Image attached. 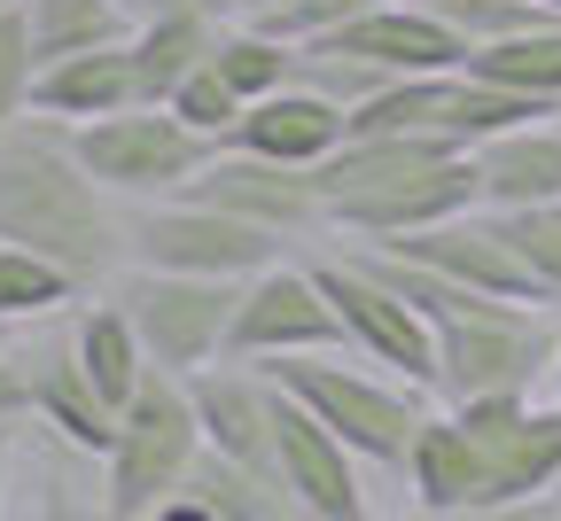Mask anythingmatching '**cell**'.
I'll list each match as a JSON object with an SVG mask.
<instances>
[{"mask_svg": "<svg viewBox=\"0 0 561 521\" xmlns=\"http://www.w3.org/2000/svg\"><path fill=\"white\" fill-rule=\"evenodd\" d=\"M0 242L47 257L87 296L125 273V202L79 164L70 125L24 117L0 132Z\"/></svg>", "mask_w": 561, "mask_h": 521, "instance_id": "6da1fadb", "label": "cell"}, {"mask_svg": "<svg viewBox=\"0 0 561 521\" xmlns=\"http://www.w3.org/2000/svg\"><path fill=\"white\" fill-rule=\"evenodd\" d=\"M430 343H437V374H430V397L437 405L507 397V390H538L546 397V366H553V343H561V312L460 288L453 304L430 320Z\"/></svg>", "mask_w": 561, "mask_h": 521, "instance_id": "7a4b0ae2", "label": "cell"}, {"mask_svg": "<svg viewBox=\"0 0 561 521\" xmlns=\"http://www.w3.org/2000/svg\"><path fill=\"white\" fill-rule=\"evenodd\" d=\"M280 382V397H297L343 452H359L375 475H398L405 443H413V420L430 413V390H413L382 366L351 358V350H320V358H280L265 366Z\"/></svg>", "mask_w": 561, "mask_h": 521, "instance_id": "3957f363", "label": "cell"}, {"mask_svg": "<svg viewBox=\"0 0 561 521\" xmlns=\"http://www.w3.org/2000/svg\"><path fill=\"white\" fill-rule=\"evenodd\" d=\"M203 460V428H195V397L180 374H157L133 390V405L117 413L110 428V452L94 460L102 490H94V513L102 521H140L149 506L180 498L187 490V467Z\"/></svg>", "mask_w": 561, "mask_h": 521, "instance_id": "277c9868", "label": "cell"}, {"mask_svg": "<svg viewBox=\"0 0 561 521\" xmlns=\"http://www.w3.org/2000/svg\"><path fill=\"white\" fill-rule=\"evenodd\" d=\"M305 257H312V280H320L328 312L343 327V350L367 358V366H382V374H398V382H413V390H430V374H437L430 320H421L405 296L375 273V257L351 250V242H320Z\"/></svg>", "mask_w": 561, "mask_h": 521, "instance_id": "5b68a950", "label": "cell"}, {"mask_svg": "<svg viewBox=\"0 0 561 521\" xmlns=\"http://www.w3.org/2000/svg\"><path fill=\"white\" fill-rule=\"evenodd\" d=\"M280 257H297L289 242H273L242 218L210 210L195 195H164V202H133L125 210V265L140 273H187V280H250Z\"/></svg>", "mask_w": 561, "mask_h": 521, "instance_id": "8992f818", "label": "cell"}, {"mask_svg": "<svg viewBox=\"0 0 561 521\" xmlns=\"http://www.w3.org/2000/svg\"><path fill=\"white\" fill-rule=\"evenodd\" d=\"M70 148L79 164L133 210V202H164V195H187V180L219 157L203 132H187L164 102H133L117 117H94V125H70Z\"/></svg>", "mask_w": 561, "mask_h": 521, "instance_id": "52a82bcc", "label": "cell"}, {"mask_svg": "<svg viewBox=\"0 0 561 521\" xmlns=\"http://www.w3.org/2000/svg\"><path fill=\"white\" fill-rule=\"evenodd\" d=\"M110 296L125 304L140 350H149L157 374H203V366L227 358V327H234V296L242 280H187V273H140L125 265L110 280Z\"/></svg>", "mask_w": 561, "mask_h": 521, "instance_id": "ba28073f", "label": "cell"}, {"mask_svg": "<svg viewBox=\"0 0 561 521\" xmlns=\"http://www.w3.org/2000/svg\"><path fill=\"white\" fill-rule=\"evenodd\" d=\"M320 350H343V327L328 312V296L312 280V257H280L265 273L242 280L234 296V327H227V358L242 366H280V358H320Z\"/></svg>", "mask_w": 561, "mask_h": 521, "instance_id": "9c48e42d", "label": "cell"}, {"mask_svg": "<svg viewBox=\"0 0 561 521\" xmlns=\"http://www.w3.org/2000/svg\"><path fill=\"white\" fill-rule=\"evenodd\" d=\"M195 202L242 218V227L289 242V250H312L328 242V202H320V172H297V164H265V157H242V148H219L195 180H187Z\"/></svg>", "mask_w": 561, "mask_h": 521, "instance_id": "30bf717a", "label": "cell"}, {"mask_svg": "<svg viewBox=\"0 0 561 521\" xmlns=\"http://www.w3.org/2000/svg\"><path fill=\"white\" fill-rule=\"evenodd\" d=\"M367 475L375 467L359 452H343V443L297 397H280V382H273V483H280L297 521H375Z\"/></svg>", "mask_w": 561, "mask_h": 521, "instance_id": "8fae6325", "label": "cell"}, {"mask_svg": "<svg viewBox=\"0 0 561 521\" xmlns=\"http://www.w3.org/2000/svg\"><path fill=\"white\" fill-rule=\"evenodd\" d=\"M460 210H483L476 195V164L453 157V164H421V172H398V180H375V187H351V195H328V242H359V250H382V242H405L421 227H445Z\"/></svg>", "mask_w": 561, "mask_h": 521, "instance_id": "7c38bea8", "label": "cell"}, {"mask_svg": "<svg viewBox=\"0 0 561 521\" xmlns=\"http://www.w3.org/2000/svg\"><path fill=\"white\" fill-rule=\"evenodd\" d=\"M16 374H24V428H32V436H47L55 452H70V460H102V452H110L117 413H110V405L94 397V382L79 374L62 320H39V327L16 335Z\"/></svg>", "mask_w": 561, "mask_h": 521, "instance_id": "4fadbf2b", "label": "cell"}, {"mask_svg": "<svg viewBox=\"0 0 561 521\" xmlns=\"http://www.w3.org/2000/svg\"><path fill=\"white\" fill-rule=\"evenodd\" d=\"M305 47H335V55H359L375 70H390V79H430V70H460L468 47L460 32L437 16V9H421V0H375V9H359L351 24L305 39Z\"/></svg>", "mask_w": 561, "mask_h": 521, "instance_id": "5bb4252c", "label": "cell"}, {"mask_svg": "<svg viewBox=\"0 0 561 521\" xmlns=\"http://www.w3.org/2000/svg\"><path fill=\"white\" fill-rule=\"evenodd\" d=\"M187 397H195L203 452L273 475V374L265 366L219 358V366H203V374H187Z\"/></svg>", "mask_w": 561, "mask_h": 521, "instance_id": "9a60e30c", "label": "cell"}, {"mask_svg": "<svg viewBox=\"0 0 561 521\" xmlns=\"http://www.w3.org/2000/svg\"><path fill=\"white\" fill-rule=\"evenodd\" d=\"M382 250H390V257H405V265H421V273H437V280H453V288L507 296V304H538L491 210H460V218H445V227H421V234L382 242Z\"/></svg>", "mask_w": 561, "mask_h": 521, "instance_id": "2e32d148", "label": "cell"}, {"mask_svg": "<svg viewBox=\"0 0 561 521\" xmlns=\"http://www.w3.org/2000/svg\"><path fill=\"white\" fill-rule=\"evenodd\" d=\"M343 140H351V125H343V109H335V102H320V94H305V86H280V94L250 102L219 148H242V157H265V164L320 172Z\"/></svg>", "mask_w": 561, "mask_h": 521, "instance_id": "e0dca14e", "label": "cell"}, {"mask_svg": "<svg viewBox=\"0 0 561 521\" xmlns=\"http://www.w3.org/2000/svg\"><path fill=\"white\" fill-rule=\"evenodd\" d=\"M476 164V195L483 210H530V202H561V109L530 117L515 132H491L468 148Z\"/></svg>", "mask_w": 561, "mask_h": 521, "instance_id": "ac0fdd59", "label": "cell"}, {"mask_svg": "<svg viewBox=\"0 0 561 521\" xmlns=\"http://www.w3.org/2000/svg\"><path fill=\"white\" fill-rule=\"evenodd\" d=\"M219 32H227V0H195V9L140 16L133 39H125V55H133V94H140V102H172V86L195 79V70L210 62Z\"/></svg>", "mask_w": 561, "mask_h": 521, "instance_id": "d6986e66", "label": "cell"}, {"mask_svg": "<svg viewBox=\"0 0 561 521\" xmlns=\"http://www.w3.org/2000/svg\"><path fill=\"white\" fill-rule=\"evenodd\" d=\"M62 335H70V358H79V374L94 382V397H102L110 413H125L133 390L149 382V350H140L125 304H117L110 288H102V296H79V304L62 312Z\"/></svg>", "mask_w": 561, "mask_h": 521, "instance_id": "ffe728a7", "label": "cell"}, {"mask_svg": "<svg viewBox=\"0 0 561 521\" xmlns=\"http://www.w3.org/2000/svg\"><path fill=\"white\" fill-rule=\"evenodd\" d=\"M133 102L140 94H133V55L125 47L39 62V79H32V117H55V125H94V117L133 109Z\"/></svg>", "mask_w": 561, "mask_h": 521, "instance_id": "44dd1931", "label": "cell"}, {"mask_svg": "<svg viewBox=\"0 0 561 521\" xmlns=\"http://www.w3.org/2000/svg\"><path fill=\"white\" fill-rule=\"evenodd\" d=\"M460 70H468V79H483V86H507V94H523V102L561 109V16H546V24H530V32L500 39V47H476Z\"/></svg>", "mask_w": 561, "mask_h": 521, "instance_id": "7402d4cb", "label": "cell"}, {"mask_svg": "<svg viewBox=\"0 0 561 521\" xmlns=\"http://www.w3.org/2000/svg\"><path fill=\"white\" fill-rule=\"evenodd\" d=\"M24 32H32V55L39 62H62V55L125 47L133 39V16L117 9V0H24Z\"/></svg>", "mask_w": 561, "mask_h": 521, "instance_id": "603a6c76", "label": "cell"}, {"mask_svg": "<svg viewBox=\"0 0 561 521\" xmlns=\"http://www.w3.org/2000/svg\"><path fill=\"white\" fill-rule=\"evenodd\" d=\"M210 70L234 86V102L250 109V102H265V94H280L297 79V47L289 39H273V32H257V24H234L227 16V32H219V47H210Z\"/></svg>", "mask_w": 561, "mask_h": 521, "instance_id": "cb8c5ba5", "label": "cell"}, {"mask_svg": "<svg viewBox=\"0 0 561 521\" xmlns=\"http://www.w3.org/2000/svg\"><path fill=\"white\" fill-rule=\"evenodd\" d=\"M79 280L70 273H55L47 257H32V250H9L0 242V327H39V320H62L70 304H79Z\"/></svg>", "mask_w": 561, "mask_h": 521, "instance_id": "d4e9b609", "label": "cell"}, {"mask_svg": "<svg viewBox=\"0 0 561 521\" xmlns=\"http://www.w3.org/2000/svg\"><path fill=\"white\" fill-rule=\"evenodd\" d=\"M187 498L210 506L219 521H289V498H280L273 475L234 467V460H219V452H203V460L187 467Z\"/></svg>", "mask_w": 561, "mask_h": 521, "instance_id": "484cf974", "label": "cell"}, {"mask_svg": "<svg viewBox=\"0 0 561 521\" xmlns=\"http://www.w3.org/2000/svg\"><path fill=\"white\" fill-rule=\"evenodd\" d=\"M500 218V234L530 280V296L546 312H561V202H530V210H491Z\"/></svg>", "mask_w": 561, "mask_h": 521, "instance_id": "4316f807", "label": "cell"}, {"mask_svg": "<svg viewBox=\"0 0 561 521\" xmlns=\"http://www.w3.org/2000/svg\"><path fill=\"white\" fill-rule=\"evenodd\" d=\"M437 16H445V24L460 32V47L476 55V47H500V39L546 24L553 9H546V0H437Z\"/></svg>", "mask_w": 561, "mask_h": 521, "instance_id": "83f0119b", "label": "cell"}, {"mask_svg": "<svg viewBox=\"0 0 561 521\" xmlns=\"http://www.w3.org/2000/svg\"><path fill=\"white\" fill-rule=\"evenodd\" d=\"M32 79H39V55L24 32V0H16V9H0V132L32 117Z\"/></svg>", "mask_w": 561, "mask_h": 521, "instance_id": "f1b7e54d", "label": "cell"}, {"mask_svg": "<svg viewBox=\"0 0 561 521\" xmlns=\"http://www.w3.org/2000/svg\"><path fill=\"white\" fill-rule=\"evenodd\" d=\"M164 109H172V117H180L187 132H203L210 148H219V140L234 132V117H242L234 86H227V79H219V70H210V62L195 70V79H180V86H172V102H164Z\"/></svg>", "mask_w": 561, "mask_h": 521, "instance_id": "f546056e", "label": "cell"}, {"mask_svg": "<svg viewBox=\"0 0 561 521\" xmlns=\"http://www.w3.org/2000/svg\"><path fill=\"white\" fill-rule=\"evenodd\" d=\"M413 521H561V490H546V498H491V506H453V513H413Z\"/></svg>", "mask_w": 561, "mask_h": 521, "instance_id": "4dcf8cb0", "label": "cell"}, {"mask_svg": "<svg viewBox=\"0 0 561 521\" xmlns=\"http://www.w3.org/2000/svg\"><path fill=\"white\" fill-rule=\"evenodd\" d=\"M16 460H24V420H0V521H16Z\"/></svg>", "mask_w": 561, "mask_h": 521, "instance_id": "1f68e13d", "label": "cell"}, {"mask_svg": "<svg viewBox=\"0 0 561 521\" xmlns=\"http://www.w3.org/2000/svg\"><path fill=\"white\" fill-rule=\"evenodd\" d=\"M140 521H219V513H210V506H195V498L180 490V498H164V506H149V513H140Z\"/></svg>", "mask_w": 561, "mask_h": 521, "instance_id": "d6a6232c", "label": "cell"}, {"mask_svg": "<svg viewBox=\"0 0 561 521\" xmlns=\"http://www.w3.org/2000/svg\"><path fill=\"white\" fill-rule=\"evenodd\" d=\"M117 9L140 24V16H164V9H195V0H117Z\"/></svg>", "mask_w": 561, "mask_h": 521, "instance_id": "836d02e7", "label": "cell"}, {"mask_svg": "<svg viewBox=\"0 0 561 521\" xmlns=\"http://www.w3.org/2000/svg\"><path fill=\"white\" fill-rule=\"evenodd\" d=\"M546 397L561 405V343H553V366H546Z\"/></svg>", "mask_w": 561, "mask_h": 521, "instance_id": "e575fe53", "label": "cell"}, {"mask_svg": "<svg viewBox=\"0 0 561 521\" xmlns=\"http://www.w3.org/2000/svg\"><path fill=\"white\" fill-rule=\"evenodd\" d=\"M24 521H79V513H70V506L55 498V506H39V513H24Z\"/></svg>", "mask_w": 561, "mask_h": 521, "instance_id": "d590c367", "label": "cell"}, {"mask_svg": "<svg viewBox=\"0 0 561 521\" xmlns=\"http://www.w3.org/2000/svg\"><path fill=\"white\" fill-rule=\"evenodd\" d=\"M9 350H16V327H0V358H9Z\"/></svg>", "mask_w": 561, "mask_h": 521, "instance_id": "8d00e7d4", "label": "cell"}, {"mask_svg": "<svg viewBox=\"0 0 561 521\" xmlns=\"http://www.w3.org/2000/svg\"><path fill=\"white\" fill-rule=\"evenodd\" d=\"M546 9H553V16H561V0H546Z\"/></svg>", "mask_w": 561, "mask_h": 521, "instance_id": "74e56055", "label": "cell"}, {"mask_svg": "<svg viewBox=\"0 0 561 521\" xmlns=\"http://www.w3.org/2000/svg\"><path fill=\"white\" fill-rule=\"evenodd\" d=\"M421 9H437V0H421Z\"/></svg>", "mask_w": 561, "mask_h": 521, "instance_id": "f35d334b", "label": "cell"}, {"mask_svg": "<svg viewBox=\"0 0 561 521\" xmlns=\"http://www.w3.org/2000/svg\"><path fill=\"white\" fill-rule=\"evenodd\" d=\"M0 9H16V0H0Z\"/></svg>", "mask_w": 561, "mask_h": 521, "instance_id": "ab89813d", "label": "cell"}, {"mask_svg": "<svg viewBox=\"0 0 561 521\" xmlns=\"http://www.w3.org/2000/svg\"><path fill=\"white\" fill-rule=\"evenodd\" d=\"M289 521H297V513H289Z\"/></svg>", "mask_w": 561, "mask_h": 521, "instance_id": "60d3db41", "label": "cell"}]
</instances>
